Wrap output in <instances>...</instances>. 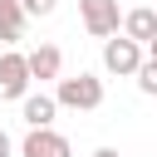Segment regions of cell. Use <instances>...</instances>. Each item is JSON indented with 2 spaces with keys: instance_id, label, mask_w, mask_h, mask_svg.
Wrapping results in <instances>:
<instances>
[{
  "instance_id": "obj_2",
  "label": "cell",
  "mask_w": 157,
  "mask_h": 157,
  "mask_svg": "<svg viewBox=\"0 0 157 157\" xmlns=\"http://www.w3.org/2000/svg\"><path fill=\"white\" fill-rule=\"evenodd\" d=\"M29 64H25V54L20 49H5L0 54V103H25L29 98Z\"/></svg>"
},
{
  "instance_id": "obj_9",
  "label": "cell",
  "mask_w": 157,
  "mask_h": 157,
  "mask_svg": "<svg viewBox=\"0 0 157 157\" xmlns=\"http://www.w3.org/2000/svg\"><path fill=\"white\" fill-rule=\"evenodd\" d=\"M25 25H29V15L20 10V0H5V5H0V39H5L10 49L25 39Z\"/></svg>"
},
{
  "instance_id": "obj_1",
  "label": "cell",
  "mask_w": 157,
  "mask_h": 157,
  "mask_svg": "<svg viewBox=\"0 0 157 157\" xmlns=\"http://www.w3.org/2000/svg\"><path fill=\"white\" fill-rule=\"evenodd\" d=\"M54 103H59V108H74V113H93V108H103V78L78 69V74L59 78V88H54Z\"/></svg>"
},
{
  "instance_id": "obj_13",
  "label": "cell",
  "mask_w": 157,
  "mask_h": 157,
  "mask_svg": "<svg viewBox=\"0 0 157 157\" xmlns=\"http://www.w3.org/2000/svg\"><path fill=\"white\" fill-rule=\"evenodd\" d=\"M93 157H123V152H118V147H98Z\"/></svg>"
},
{
  "instance_id": "obj_12",
  "label": "cell",
  "mask_w": 157,
  "mask_h": 157,
  "mask_svg": "<svg viewBox=\"0 0 157 157\" xmlns=\"http://www.w3.org/2000/svg\"><path fill=\"white\" fill-rule=\"evenodd\" d=\"M10 152H15V142H10V132L0 128V157H10Z\"/></svg>"
},
{
  "instance_id": "obj_10",
  "label": "cell",
  "mask_w": 157,
  "mask_h": 157,
  "mask_svg": "<svg viewBox=\"0 0 157 157\" xmlns=\"http://www.w3.org/2000/svg\"><path fill=\"white\" fill-rule=\"evenodd\" d=\"M137 88H142L147 98H157V64H152V59H147V64L137 69Z\"/></svg>"
},
{
  "instance_id": "obj_14",
  "label": "cell",
  "mask_w": 157,
  "mask_h": 157,
  "mask_svg": "<svg viewBox=\"0 0 157 157\" xmlns=\"http://www.w3.org/2000/svg\"><path fill=\"white\" fill-rule=\"evenodd\" d=\"M147 59H152V64H157V39H152V44H147Z\"/></svg>"
},
{
  "instance_id": "obj_8",
  "label": "cell",
  "mask_w": 157,
  "mask_h": 157,
  "mask_svg": "<svg viewBox=\"0 0 157 157\" xmlns=\"http://www.w3.org/2000/svg\"><path fill=\"white\" fill-rule=\"evenodd\" d=\"M54 113H59L54 93H29V98L20 103V118L29 123V132H34V128H54Z\"/></svg>"
},
{
  "instance_id": "obj_6",
  "label": "cell",
  "mask_w": 157,
  "mask_h": 157,
  "mask_svg": "<svg viewBox=\"0 0 157 157\" xmlns=\"http://www.w3.org/2000/svg\"><path fill=\"white\" fill-rule=\"evenodd\" d=\"M25 64H29V78H39V83H49V78L64 74V54H59V44H39V49H29Z\"/></svg>"
},
{
  "instance_id": "obj_3",
  "label": "cell",
  "mask_w": 157,
  "mask_h": 157,
  "mask_svg": "<svg viewBox=\"0 0 157 157\" xmlns=\"http://www.w3.org/2000/svg\"><path fill=\"white\" fill-rule=\"evenodd\" d=\"M78 20H83V29L93 39L108 44L118 34V25H123V10H118V0H78Z\"/></svg>"
},
{
  "instance_id": "obj_15",
  "label": "cell",
  "mask_w": 157,
  "mask_h": 157,
  "mask_svg": "<svg viewBox=\"0 0 157 157\" xmlns=\"http://www.w3.org/2000/svg\"><path fill=\"white\" fill-rule=\"evenodd\" d=\"M0 5H5V0H0Z\"/></svg>"
},
{
  "instance_id": "obj_7",
  "label": "cell",
  "mask_w": 157,
  "mask_h": 157,
  "mask_svg": "<svg viewBox=\"0 0 157 157\" xmlns=\"http://www.w3.org/2000/svg\"><path fill=\"white\" fill-rule=\"evenodd\" d=\"M123 34H128L132 44H142V49H147V44L157 39V10H147V5L128 10V15H123Z\"/></svg>"
},
{
  "instance_id": "obj_4",
  "label": "cell",
  "mask_w": 157,
  "mask_h": 157,
  "mask_svg": "<svg viewBox=\"0 0 157 157\" xmlns=\"http://www.w3.org/2000/svg\"><path fill=\"white\" fill-rule=\"evenodd\" d=\"M142 64H147V59H142V44H132L128 34H113V39L103 44V69H108V74H118V78H137Z\"/></svg>"
},
{
  "instance_id": "obj_5",
  "label": "cell",
  "mask_w": 157,
  "mask_h": 157,
  "mask_svg": "<svg viewBox=\"0 0 157 157\" xmlns=\"http://www.w3.org/2000/svg\"><path fill=\"white\" fill-rule=\"evenodd\" d=\"M20 157H74V147H69L64 132H54V128H34V132H25Z\"/></svg>"
},
{
  "instance_id": "obj_11",
  "label": "cell",
  "mask_w": 157,
  "mask_h": 157,
  "mask_svg": "<svg viewBox=\"0 0 157 157\" xmlns=\"http://www.w3.org/2000/svg\"><path fill=\"white\" fill-rule=\"evenodd\" d=\"M20 10H25L29 20H44V15H54V10H59V0H20Z\"/></svg>"
}]
</instances>
